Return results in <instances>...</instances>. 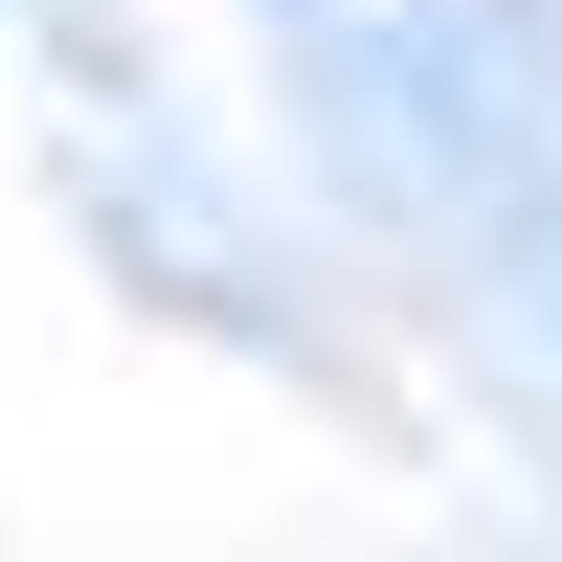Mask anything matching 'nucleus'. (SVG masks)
I'll use <instances>...</instances> for the list:
<instances>
[]
</instances>
